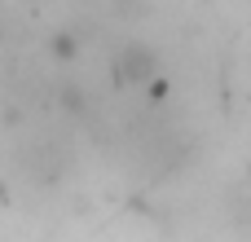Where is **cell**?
Instances as JSON below:
<instances>
[{
  "label": "cell",
  "instance_id": "6da1fadb",
  "mask_svg": "<svg viewBox=\"0 0 251 242\" xmlns=\"http://www.w3.org/2000/svg\"><path fill=\"white\" fill-rule=\"evenodd\" d=\"M154 71H159V57L146 44H128L115 57V79L128 84V88H146V79H154Z\"/></svg>",
  "mask_w": 251,
  "mask_h": 242
},
{
  "label": "cell",
  "instance_id": "7a4b0ae2",
  "mask_svg": "<svg viewBox=\"0 0 251 242\" xmlns=\"http://www.w3.org/2000/svg\"><path fill=\"white\" fill-rule=\"evenodd\" d=\"M49 53H53L57 62L79 57V35H75V31H57V35H53V44H49Z\"/></svg>",
  "mask_w": 251,
  "mask_h": 242
},
{
  "label": "cell",
  "instance_id": "3957f363",
  "mask_svg": "<svg viewBox=\"0 0 251 242\" xmlns=\"http://www.w3.org/2000/svg\"><path fill=\"white\" fill-rule=\"evenodd\" d=\"M247 181H251V168H247Z\"/></svg>",
  "mask_w": 251,
  "mask_h": 242
}]
</instances>
